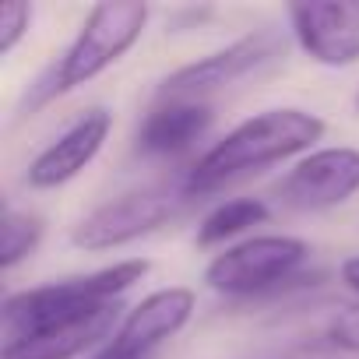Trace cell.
<instances>
[{"mask_svg":"<svg viewBox=\"0 0 359 359\" xmlns=\"http://www.w3.org/2000/svg\"><path fill=\"white\" fill-rule=\"evenodd\" d=\"M324 137V120L310 109L278 106L254 113L250 120L236 123L226 137H219L184 176V194H212L233 180L285 162L299 151H310Z\"/></svg>","mask_w":359,"mask_h":359,"instance_id":"cell-1","label":"cell"},{"mask_svg":"<svg viewBox=\"0 0 359 359\" xmlns=\"http://www.w3.org/2000/svg\"><path fill=\"white\" fill-rule=\"evenodd\" d=\"M144 275H148V261L130 257V261H116L109 268H99V271H88L78 278L11 292L4 299V310H0L4 345L22 341L39 331H50L57 324H74V320L95 317V313L116 306L120 296L127 289H134Z\"/></svg>","mask_w":359,"mask_h":359,"instance_id":"cell-2","label":"cell"},{"mask_svg":"<svg viewBox=\"0 0 359 359\" xmlns=\"http://www.w3.org/2000/svg\"><path fill=\"white\" fill-rule=\"evenodd\" d=\"M144 25H148L144 4H95L85 15V22H81L74 43L64 50V57L50 67L46 78H39L32 85L25 109L36 113V109L50 106L53 99L106 74L113 64L123 60V53L134 50V43L144 36Z\"/></svg>","mask_w":359,"mask_h":359,"instance_id":"cell-3","label":"cell"},{"mask_svg":"<svg viewBox=\"0 0 359 359\" xmlns=\"http://www.w3.org/2000/svg\"><path fill=\"white\" fill-rule=\"evenodd\" d=\"M306 257H310V247L299 236H278V233L250 236V240L226 247L222 254L208 261L205 285L222 296H236V299L275 292L278 285L299 275Z\"/></svg>","mask_w":359,"mask_h":359,"instance_id":"cell-4","label":"cell"},{"mask_svg":"<svg viewBox=\"0 0 359 359\" xmlns=\"http://www.w3.org/2000/svg\"><path fill=\"white\" fill-rule=\"evenodd\" d=\"M187 194L184 187L169 191V187H137L127 191L99 208H92L71 233V243L78 250L99 254V250H116L127 247L148 233H155L158 226H165L169 219L180 215Z\"/></svg>","mask_w":359,"mask_h":359,"instance_id":"cell-5","label":"cell"},{"mask_svg":"<svg viewBox=\"0 0 359 359\" xmlns=\"http://www.w3.org/2000/svg\"><path fill=\"white\" fill-rule=\"evenodd\" d=\"M285 36L278 29H257L194 64H184L180 71L165 74L158 85V99H205L208 92H219L226 85H236L268 64H275L285 53Z\"/></svg>","mask_w":359,"mask_h":359,"instance_id":"cell-6","label":"cell"},{"mask_svg":"<svg viewBox=\"0 0 359 359\" xmlns=\"http://www.w3.org/2000/svg\"><path fill=\"white\" fill-rule=\"evenodd\" d=\"M292 212H327L359 194V148H317L303 155L275 187Z\"/></svg>","mask_w":359,"mask_h":359,"instance_id":"cell-7","label":"cell"},{"mask_svg":"<svg viewBox=\"0 0 359 359\" xmlns=\"http://www.w3.org/2000/svg\"><path fill=\"white\" fill-rule=\"evenodd\" d=\"M289 32L296 46L320 67L359 64V0L289 4Z\"/></svg>","mask_w":359,"mask_h":359,"instance_id":"cell-8","label":"cell"},{"mask_svg":"<svg viewBox=\"0 0 359 359\" xmlns=\"http://www.w3.org/2000/svg\"><path fill=\"white\" fill-rule=\"evenodd\" d=\"M113 130V113L106 106H92L85 109L64 134H57L25 169V184L36 191H53L71 184L74 176H81L95 155L102 151L106 137Z\"/></svg>","mask_w":359,"mask_h":359,"instance_id":"cell-9","label":"cell"},{"mask_svg":"<svg viewBox=\"0 0 359 359\" xmlns=\"http://www.w3.org/2000/svg\"><path fill=\"white\" fill-rule=\"evenodd\" d=\"M194 306H198V296L187 289V285H169V289H155L148 292L141 303H134L120 327L113 331V338L148 359H155V352L172 341L180 331H184L194 317Z\"/></svg>","mask_w":359,"mask_h":359,"instance_id":"cell-10","label":"cell"},{"mask_svg":"<svg viewBox=\"0 0 359 359\" xmlns=\"http://www.w3.org/2000/svg\"><path fill=\"white\" fill-rule=\"evenodd\" d=\"M123 306H109L95 317H85V320H74V324H57L50 331H39V334H29L22 341H8L0 345V359H78L85 355L88 348H102L113 331L120 327Z\"/></svg>","mask_w":359,"mask_h":359,"instance_id":"cell-11","label":"cell"},{"mask_svg":"<svg viewBox=\"0 0 359 359\" xmlns=\"http://www.w3.org/2000/svg\"><path fill=\"white\" fill-rule=\"evenodd\" d=\"M212 120L215 113L205 99H158L137 130V148L155 158L180 155L208 134Z\"/></svg>","mask_w":359,"mask_h":359,"instance_id":"cell-12","label":"cell"},{"mask_svg":"<svg viewBox=\"0 0 359 359\" xmlns=\"http://www.w3.org/2000/svg\"><path fill=\"white\" fill-rule=\"evenodd\" d=\"M268 222V205L261 198H233L215 205L198 226V247H222L247 229Z\"/></svg>","mask_w":359,"mask_h":359,"instance_id":"cell-13","label":"cell"},{"mask_svg":"<svg viewBox=\"0 0 359 359\" xmlns=\"http://www.w3.org/2000/svg\"><path fill=\"white\" fill-rule=\"evenodd\" d=\"M39 240H43V219L32 212L8 208L4 222H0V268L15 271L25 257H32Z\"/></svg>","mask_w":359,"mask_h":359,"instance_id":"cell-14","label":"cell"},{"mask_svg":"<svg viewBox=\"0 0 359 359\" xmlns=\"http://www.w3.org/2000/svg\"><path fill=\"white\" fill-rule=\"evenodd\" d=\"M324 338L327 345L359 355V306H338L324 327Z\"/></svg>","mask_w":359,"mask_h":359,"instance_id":"cell-15","label":"cell"},{"mask_svg":"<svg viewBox=\"0 0 359 359\" xmlns=\"http://www.w3.org/2000/svg\"><path fill=\"white\" fill-rule=\"evenodd\" d=\"M32 25V4H8L0 11V57L15 53V46L29 36Z\"/></svg>","mask_w":359,"mask_h":359,"instance_id":"cell-16","label":"cell"},{"mask_svg":"<svg viewBox=\"0 0 359 359\" xmlns=\"http://www.w3.org/2000/svg\"><path fill=\"white\" fill-rule=\"evenodd\" d=\"M88 359H148V355H141V352H134V348H127V345H120L116 338H109L102 348H95Z\"/></svg>","mask_w":359,"mask_h":359,"instance_id":"cell-17","label":"cell"},{"mask_svg":"<svg viewBox=\"0 0 359 359\" xmlns=\"http://www.w3.org/2000/svg\"><path fill=\"white\" fill-rule=\"evenodd\" d=\"M338 278L345 282V289H352V292L359 296V254H352V257H345V261H341Z\"/></svg>","mask_w":359,"mask_h":359,"instance_id":"cell-18","label":"cell"},{"mask_svg":"<svg viewBox=\"0 0 359 359\" xmlns=\"http://www.w3.org/2000/svg\"><path fill=\"white\" fill-rule=\"evenodd\" d=\"M352 102H355V113H359V92H355V99H352Z\"/></svg>","mask_w":359,"mask_h":359,"instance_id":"cell-19","label":"cell"}]
</instances>
